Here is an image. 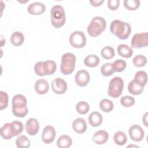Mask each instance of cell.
Returning a JSON list of instances; mask_svg holds the SVG:
<instances>
[{
	"label": "cell",
	"instance_id": "1",
	"mask_svg": "<svg viewBox=\"0 0 148 148\" xmlns=\"http://www.w3.org/2000/svg\"><path fill=\"white\" fill-rule=\"evenodd\" d=\"M111 32L121 40L127 39L131 32V25L127 22L114 20L110 25Z\"/></svg>",
	"mask_w": 148,
	"mask_h": 148
},
{
	"label": "cell",
	"instance_id": "2",
	"mask_svg": "<svg viewBox=\"0 0 148 148\" xmlns=\"http://www.w3.org/2000/svg\"><path fill=\"white\" fill-rule=\"evenodd\" d=\"M27 99L22 94H16L12 99V113L16 117H24L28 113Z\"/></svg>",
	"mask_w": 148,
	"mask_h": 148
},
{
	"label": "cell",
	"instance_id": "3",
	"mask_svg": "<svg viewBox=\"0 0 148 148\" xmlns=\"http://www.w3.org/2000/svg\"><path fill=\"white\" fill-rule=\"evenodd\" d=\"M50 17L51 24L54 27L59 28L62 27L66 21L64 8L58 5L53 6L50 11Z\"/></svg>",
	"mask_w": 148,
	"mask_h": 148
},
{
	"label": "cell",
	"instance_id": "4",
	"mask_svg": "<svg viewBox=\"0 0 148 148\" xmlns=\"http://www.w3.org/2000/svg\"><path fill=\"white\" fill-rule=\"evenodd\" d=\"M106 22L100 16L94 17L87 27V32L92 37H96L103 32L106 28Z\"/></svg>",
	"mask_w": 148,
	"mask_h": 148
},
{
	"label": "cell",
	"instance_id": "5",
	"mask_svg": "<svg viewBox=\"0 0 148 148\" xmlns=\"http://www.w3.org/2000/svg\"><path fill=\"white\" fill-rule=\"evenodd\" d=\"M76 57L71 53H66L61 57L60 70L62 74L68 75L71 74L75 67Z\"/></svg>",
	"mask_w": 148,
	"mask_h": 148
},
{
	"label": "cell",
	"instance_id": "6",
	"mask_svg": "<svg viewBox=\"0 0 148 148\" xmlns=\"http://www.w3.org/2000/svg\"><path fill=\"white\" fill-rule=\"evenodd\" d=\"M123 87L124 82L123 79L118 76L114 77L109 82L108 94L113 98H117L122 94Z\"/></svg>",
	"mask_w": 148,
	"mask_h": 148
},
{
	"label": "cell",
	"instance_id": "7",
	"mask_svg": "<svg viewBox=\"0 0 148 148\" xmlns=\"http://www.w3.org/2000/svg\"><path fill=\"white\" fill-rule=\"evenodd\" d=\"M71 46L75 48H82L86 44V37L84 34L80 31H74L71 34L69 39Z\"/></svg>",
	"mask_w": 148,
	"mask_h": 148
},
{
	"label": "cell",
	"instance_id": "8",
	"mask_svg": "<svg viewBox=\"0 0 148 148\" xmlns=\"http://www.w3.org/2000/svg\"><path fill=\"white\" fill-rule=\"evenodd\" d=\"M148 45L147 32L137 33L133 35L131 39V46L133 48L139 49L146 47Z\"/></svg>",
	"mask_w": 148,
	"mask_h": 148
},
{
	"label": "cell",
	"instance_id": "9",
	"mask_svg": "<svg viewBox=\"0 0 148 148\" xmlns=\"http://www.w3.org/2000/svg\"><path fill=\"white\" fill-rule=\"evenodd\" d=\"M128 134L130 138L135 142L141 141L145 136V132L142 128L137 124L132 125L128 130Z\"/></svg>",
	"mask_w": 148,
	"mask_h": 148
},
{
	"label": "cell",
	"instance_id": "10",
	"mask_svg": "<svg viewBox=\"0 0 148 148\" xmlns=\"http://www.w3.org/2000/svg\"><path fill=\"white\" fill-rule=\"evenodd\" d=\"M52 90L57 94H62L67 90L66 82L62 78L57 77L54 79L51 82Z\"/></svg>",
	"mask_w": 148,
	"mask_h": 148
},
{
	"label": "cell",
	"instance_id": "11",
	"mask_svg": "<svg viewBox=\"0 0 148 148\" xmlns=\"http://www.w3.org/2000/svg\"><path fill=\"white\" fill-rule=\"evenodd\" d=\"M90 76L89 73L84 69L77 71L75 77L76 84L80 87H84L87 86L90 82Z\"/></svg>",
	"mask_w": 148,
	"mask_h": 148
},
{
	"label": "cell",
	"instance_id": "12",
	"mask_svg": "<svg viewBox=\"0 0 148 148\" xmlns=\"http://www.w3.org/2000/svg\"><path fill=\"white\" fill-rule=\"evenodd\" d=\"M56 132L54 128L51 125L46 126L42 134V141L46 144H49L53 142L56 137Z\"/></svg>",
	"mask_w": 148,
	"mask_h": 148
},
{
	"label": "cell",
	"instance_id": "13",
	"mask_svg": "<svg viewBox=\"0 0 148 148\" xmlns=\"http://www.w3.org/2000/svg\"><path fill=\"white\" fill-rule=\"evenodd\" d=\"M25 130L28 134L34 136L37 134L39 130V124L38 121L35 118L29 119L25 123Z\"/></svg>",
	"mask_w": 148,
	"mask_h": 148
},
{
	"label": "cell",
	"instance_id": "14",
	"mask_svg": "<svg viewBox=\"0 0 148 148\" xmlns=\"http://www.w3.org/2000/svg\"><path fill=\"white\" fill-rule=\"evenodd\" d=\"M46 8L43 3L36 2L29 5L27 8V12L32 15H40L43 13Z\"/></svg>",
	"mask_w": 148,
	"mask_h": 148
},
{
	"label": "cell",
	"instance_id": "15",
	"mask_svg": "<svg viewBox=\"0 0 148 148\" xmlns=\"http://www.w3.org/2000/svg\"><path fill=\"white\" fill-rule=\"evenodd\" d=\"M34 88L38 94L43 95L47 93L49 91V84L46 80L40 79L35 82Z\"/></svg>",
	"mask_w": 148,
	"mask_h": 148
},
{
	"label": "cell",
	"instance_id": "16",
	"mask_svg": "<svg viewBox=\"0 0 148 148\" xmlns=\"http://www.w3.org/2000/svg\"><path fill=\"white\" fill-rule=\"evenodd\" d=\"M73 131L78 134H83L87 130V124L84 119L79 117L75 119L72 124Z\"/></svg>",
	"mask_w": 148,
	"mask_h": 148
},
{
	"label": "cell",
	"instance_id": "17",
	"mask_svg": "<svg viewBox=\"0 0 148 148\" xmlns=\"http://www.w3.org/2000/svg\"><path fill=\"white\" fill-rule=\"evenodd\" d=\"M109 139L108 133L104 130H99L92 136L93 142L97 145H102L106 143Z\"/></svg>",
	"mask_w": 148,
	"mask_h": 148
},
{
	"label": "cell",
	"instance_id": "18",
	"mask_svg": "<svg viewBox=\"0 0 148 148\" xmlns=\"http://www.w3.org/2000/svg\"><path fill=\"white\" fill-rule=\"evenodd\" d=\"M88 122L90 124L94 127L99 126L103 121V117L98 112H93L90 114L88 118Z\"/></svg>",
	"mask_w": 148,
	"mask_h": 148
},
{
	"label": "cell",
	"instance_id": "19",
	"mask_svg": "<svg viewBox=\"0 0 148 148\" xmlns=\"http://www.w3.org/2000/svg\"><path fill=\"white\" fill-rule=\"evenodd\" d=\"M144 87L137 83L134 80H131L128 85V90L130 94L134 95H138L142 93Z\"/></svg>",
	"mask_w": 148,
	"mask_h": 148
},
{
	"label": "cell",
	"instance_id": "20",
	"mask_svg": "<svg viewBox=\"0 0 148 148\" xmlns=\"http://www.w3.org/2000/svg\"><path fill=\"white\" fill-rule=\"evenodd\" d=\"M118 54L124 58H130L133 54V51L131 47L125 44H120L117 46Z\"/></svg>",
	"mask_w": 148,
	"mask_h": 148
},
{
	"label": "cell",
	"instance_id": "21",
	"mask_svg": "<svg viewBox=\"0 0 148 148\" xmlns=\"http://www.w3.org/2000/svg\"><path fill=\"white\" fill-rule=\"evenodd\" d=\"M43 68L45 75H51L56 71L57 65L53 60H46L43 62Z\"/></svg>",
	"mask_w": 148,
	"mask_h": 148
},
{
	"label": "cell",
	"instance_id": "22",
	"mask_svg": "<svg viewBox=\"0 0 148 148\" xmlns=\"http://www.w3.org/2000/svg\"><path fill=\"white\" fill-rule=\"evenodd\" d=\"M24 41V35L20 31L14 32L10 36V42L14 46H19L21 45Z\"/></svg>",
	"mask_w": 148,
	"mask_h": 148
},
{
	"label": "cell",
	"instance_id": "23",
	"mask_svg": "<svg viewBox=\"0 0 148 148\" xmlns=\"http://www.w3.org/2000/svg\"><path fill=\"white\" fill-rule=\"evenodd\" d=\"M72 143V140L70 136L66 135H62L60 136L57 141V146L60 148L69 147Z\"/></svg>",
	"mask_w": 148,
	"mask_h": 148
},
{
	"label": "cell",
	"instance_id": "24",
	"mask_svg": "<svg viewBox=\"0 0 148 148\" xmlns=\"http://www.w3.org/2000/svg\"><path fill=\"white\" fill-rule=\"evenodd\" d=\"M100 62L99 57L95 54H90L85 57L84 60V64L86 66L90 68H94L97 66Z\"/></svg>",
	"mask_w": 148,
	"mask_h": 148
},
{
	"label": "cell",
	"instance_id": "25",
	"mask_svg": "<svg viewBox=\"0 0 148 148\" xmlns=\"http://www.w3.org/2000/svg\"><path fill=\"white\" fill-rule=\"evenodd\" d=\"M0 134L3 139L5 140L10 139L13 136L11 131L10 123H7L1 127L0 128Z\"/></svg>",
	"mask_w": 148,
	"mask_h": 148
},
{
	"label": "cell",
	"instance_id": "26",
	"mask_svg": "<svg viewBox=\"0 0 148 148\" xmlns=\"http://www.w3.org/2000/svg\"><path fill=\"white\" fill-rule=\"evenodd\" d=\"M10 128L13 136H17L18 134H20L24 130L23 123L19 121H13L11 122Z\"/></svg>",
	"mask_w": 148,
	"mask_h": 148
},
{
	"label": "cell",
	"instance_id": "27",
	"mask_svg": "<svg viewBox=\"0 0 148 148\" xmlns=\"http://www.w3.org/2000/svg\"><path fill=\"white\" fill-rule=\"evenodd\" d=\"M114 143L119 146L125 145L127 141V137L125 134L122 131H117L113 135Z\"/></svg>",
	"mask_w": 148,
	"mask_h": 148
},
{
	"label": "cell",
	"instance_id": "28",
	"mask_svg": "<svg viewBox=\"0 0 148 148\" xmlns=\"http://www.w3.org/2000/svg\"><path fill=\"white\" fill-rule=\"evenodd\" d=\"M134 80L137 83H139L142 86L145 87V86L147 83V76L146 72L143 71H138L134 76Z\"/></svg>",
	"mask_w": 148,
	"mask_h": 148
},
{
	"label": "cell",
	"instance_id": "29",
	"mask_svg": "<svg viewBox=\"0 0 148 148\" xmlns=\"http://www.w3.org/2000/svg\"><path fill=\"white\" fill-rule=\"evenodd\" d=\"M99 108L103 112L109 113L113 110L114 105L110 100L108 99H103L99 102Z\"/></svg>",
	"mask_w": 148,
	"mask_h": 148
},
{
	"label": "cell",
	"instance_id": "30",
	"mask_svg": "<svg viewBox=\"0 0 148 148\" xmlns=\"http://www.w3.org/2000/svg\"><path fill=\"white\" fill-rule=\"evenodd\" d=\"M30 140L25 135H20L16 140V145L19 148H28L30 146Z\"/></svg>",
	"mask_w": 148,
	"mask_h": 148
},
{
	"label": "cell",
	"instance_id": "31",
	"mask_svg": "<svg viewBox=\"0 0 148 148\" xmlns=\"http://www.w3.org/2000/svg\"><path fill=\"white\" fill-rule=\"evenodd\" d=\"M101 55L105 60L112 59L115 55L114 50L111 46H105L101 50Z\"/></svg>",
	"mask_w": 148,
	"mask_h": 148
},
{
	"label": "cell",
	"instance_id": "32",
	"mask_svg": "<svg viewBox=\"0 0 148 148\" xmlns=\"http://www.w3.org/2000/svg\"><path fill=\"white\" fill-rule=\"evenodd\" d=\"M127 66L126 62L123 60H117L112 63V68L114 72H123Z\"/></svg>",
	"mask_w": 148,
	"mask_h": 148
},
{
	"label": "cell",
	"instance_id": "33",
	"mask_svg": "<svg viewBox=\"0 0 148 148\" xmlns=\"http://www.w3.org/2000/svg\"><path fill=\"white\" fill-rule=\"evenodd\" d=\"M89 109V105L85 101L79 102L76 105V110L77 112L80 114H85L87 113Z\"/></svg>",
	"mask_w": 148,
	"mask_h": 148
},
{
	"label": "cell",
	"instance_id": "34",
	"mask_svg": "<svg viewBox=\"0 0 148 148\" xmlns=\"http://www.w3.org/2000/svg\"><path fill=\"white\" fill-rule=\"evenodd\" d=\"M140 1L138 0H124V6L129 10H134L140 6Z\"/></svg>",
	"mask_w": 148,
	"mask_h": 148
},
{
	"label": "cell",
	"instance_id": "35",
	"mask_svg": "<svg viewBox=\"0 0 148 148\" xmlns=\"http://www.w3.org/2000/svg\"><path fill=\"white\" fill-rule=\"evenodd\" d=\"M132 63L135 66L142 67L146 64L147 58L143 55H137L133 58Z\"/></svg>",
	"mask_w": 148,
	"mask_h": 148
},
{
	"label": "cell",
	"instance_id": "36",
	"mask_svg": "<svg viewBox=\"0 0 148 148\" xmlns=\"http://www.w3.org/2000/svg\"><path fill=\"white\" fill-rule=\"evenodd\" d=\"M112 64L110 62L104 64L101 68V73L104 76H109L114 73Z\"/></svg>",
	"mask_w": 148,
	"mask_h": 148
},
{
	"label": "cell",
	"instance_id": "37",
	"mask_svg": "<svg viewBox=\"0 0 148 148\" xmlns=\"http://www.w3.org/2000/svg\"><path fill=\"white\" fill-rule=\"evenodd\" d=\"M135 100L134 98L131 96H124L120 99V103L122 106L125 108H128L133 106L135 104Z\"/></svg>",
	"mask_w": 148,
	"mask_h": 148
},
{
	"label": "cell",
	"instance_id": "38",
	"mask_svg": "<svg viewBox=\"0 0 148 148\" xmlns=\"http://www.w3.org/2000/svg\"><path fill=\"white\" fill-rule=\"evenodd\" d=\"M0 97H1L0 109L3 110L5 109L8 105L9 97L8 94L6 92L2 91H0Z\"/></svg>",
	"mask_w": 148,
	"mask_h": 148
},
{
	"label": "cell",
	"instance_id": "39",
	"mask_svg": "<svg viewBox=\"0 0 148 148\" xmlns=\"http://www.w3.org/2000/svg\"><path fill=\"white\" fill-rule=\"evenodd\" d=\"M43 62H38L34 65V71L36 75L40 76H43L45 75V72L43 68Z\"/></svg>",
	"mask_w": 148,
	"mask_h": 148
},
{
	"label": "cell",
	"instance_id": "40",
	"mask_svg": "<svg viewBox=\"0 0 148 148\" xmlns=\"http://www.w3.org/2000/svg\"><path fill=\"white\" fill-rule=\"evenodd\" d=\"M120 5L119 0H109L108 1V7L111 10H116Z\"/></svg>",
	"mask_w": 148,
	"mask_h": 148
},
{
	"label": "cell",
	"instance_id": "41",
	"mask_svg": "<svg viewBox=\"0 0 148 148\" xmlns=\"http://www.w3.org/2000/svg\"><path fill=\"white\" fill-rule=\"evenodd\" d=\"M104 1L103 0H90V3L91 5L93 6H101L103 3Z\"/></svg>",
	"mask_w": 148,
	"mask_h": 148
},
{
	"label": "cell",
	"instance_id": "42",
	"mask_svg": "<svg viewBox=\"0 0 148 148\" xmlns=\"http://www.w3.org/2000/svg\"><path fill=\"white\" fill-rule=\"evenodd\" d=\"M147 113H146L142 117V121L143 123H144V124L145 125V126L147 127Z\"/></svg>",
	"mask_w": 148,
	"mask_h": 148
}]
</instances>
